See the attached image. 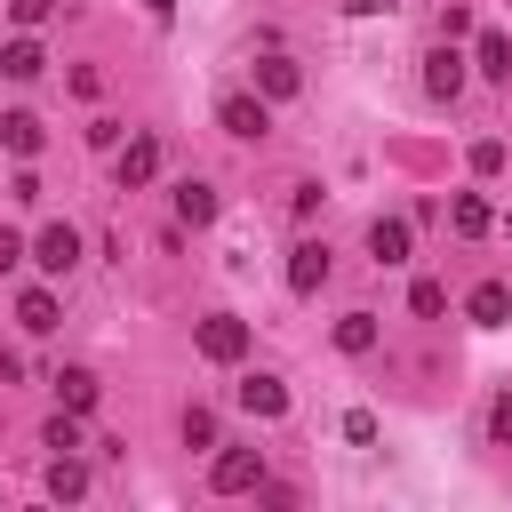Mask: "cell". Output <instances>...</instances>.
Masks as SVG:
<instances>
[{"mask_svg":"<svg viewBox=\"0 0 512 512\" xmlns=\"http://www.w3.org/2000/svg\"><path fill=\"white\" fill-rule=\"evenodd\" d=\"M192 344H200V360H216V368H232V360L248 352V320H240V312H208Z\"/></svg>","mask_w":512,"mask_h":512,"instance_id":"1","label":"cell"},{"mask_svg":"<svg viewBox=\"0 0 512 512\" xmlns=\"http://www.w3.org/2000/svg\"><path fill=\"white\" fill-rule=\"evenodd\" d=\"M256 480H264V456H256V448H224V456L208 464V488H216V496H240V488H256Z\"/></svg>","mask_w":512,"mask_h":512,"instance_id":"2","label":"cell"},{"mask_svg":"<svg viewBox=\"0 0 512 512\" xmlns=\"http://www.w3.org/2000/svg\"><path fill=\"white\" fill-rule=\"evenodd\" d=\"M32 264H40V272H56V280H64V272H72V264H80V232H72V224H48V232H40V240H32Z\"/></svg>","mask_w":512,"mask_h":512,"instance_id":"3","label":"cell"},{"mask_svg":"<svg viewBox=\"0 0 512 512\" xmlns=\"http://www.w3.org/2000/svg\"><path fill=\"white\" fill-rule=\"evenodd\" d=\"M456 88H464V56L440 40L432 56H424V96H440V104H456Z\"/></svg>","mask_w":512,"mask_h":512,"instance_id":"4","label":"cell"},{"mask_svg":"<svg viewBox=\"0 0 512 512\" xmlns=\"http://www.w3.org/2000/svg\"><path fill=\"white\" fill-rule=\"evenodd\" d=\"M216 120H224V136H248V144H256V136L272 128L264 96H224V104H216Z\"/></svg>","mask_w":512,"mask_h":512,"instance_id":"5","label":"cell"},{"mask_svg":"<svg viewBox=\"0 0 512 512\" xmlns=\"http://www.w3.org/2000/svg\"><path fill=\"white\" fill-rule=\"evenodd\" d=\"M232 400H240L248 416H264V424H272V416H288V384H280V376H240V392H232Z\"/></svg>","mask_w":512,"mask_h":512,"instance_id":"6","label":"cell"},{"mask_svg":"<svg viewBox=\"0 0 512 512\" xmlns=\"http://www.w3.org/2000/svg\"><path fill=\"white\" fill-rule=\"evenodd\" d=\"M320 280H328V240H304V248L288 256V288H296V296H320Z\"/></svg>","mask_w":512,"mask_h":512,"instance_id":"7","label":"cell"},{"mask_svg":"<svg viewBox=\"0 0 512 512\" xmlns=\"http://www.w3.org/2000/svg\"><path fill=\"white\" fill-rule=\"evenodd\" d=\"M464 312H472V328H504V320H512V288H504V280H480V288L464 296Z\"/></svg>","mask_w":512,"mask_h":512,"instance_id":"8","label":"cell"},{"mask_svg":"<svg viewBox=\"0 0 512 512\" xmlns=\"http://www.w3.org/2000/svg\"><path fill=\"white\" fill-rule=\"evenodd\" d=\"M368 256H376V264H408V224H400V216H376V224H368Z\"/></svg>","mask_w":512,"mask_h":512,"instance_id":"9","label":"cell"},{"mask_svg":"<svg viewBox=\"0 0 512 512\" xmlns=\"http://www.w3.org/2000/svg\"><path fill=\"white\" fill-rule=\"evenodd\" d=\"M152 176H160V144H152V136H136V144L120 152V184L136 192V184H152Z\"/></svg>","mask_w":512,"mask_h":512,"instance_id":"10","label":"cell"},{"mask_svg":"<svg viewBox=\"0 0 512 512\" xmlns=\"http://www.w3.org/2000/svg\"><path fill=\"white\" fill-rule=\"evenodd\" d=\"M96 392H104V384H96L88 368H56V400H64L72 416H88V408H96Z\"/></svg>","mask_w":512,"mask_h":512,"instance_id":"11","label":"cell"},{"mask_svg":"<svg viewBox=\"0 0 512 512\" xmlns=\"http://www.w3.org/2000/svg\"><path fill=\"white\" fill-rule=\"evenodd\" d=\"M472 64H480L488 80H512V40H504V32H480V40H472Z\"/></svg>","mask_w":512,"mask_h":512,"instance_id":"12","label":"cell"},{"mask_svg":"<svg viewBox=\"0 0 512 512\" xmlns=\"http://www.w3.org/2000/svg\"><path fill=\"white\" fill-rule=\"evenodd\" d=\"M0 144H8L16 160H32V152H40V120H32V112H0Z\"/></svg>","mask_w":512,"mask_h":512,"instance_id":"13","label":"cell"},{"mask_svg":"<svg viewBox=\"0 0 512 512\" xmlns=\"http://www.w3.org/2000/svg\"><path fill=\"white\" fill-rule=\"evenodd\" d=\"M176 216H184V224H216V184H200V176L176 184Z\"/></svg>","mask_w":512,"mask_h":512,"instance_id":"14","label":"cell"},{"mask_svg":"<svg viewBox=\"0 0 512 512\" xmlns=\"http://www.w3.org/2000/svg\"><path fill=\"white\" fill-rule=\"evenodd\" d=\"M40 64H48L40 40H8V48H0V72H8V80H40Z\"/></svg>","mask_w":512,"mask_h":512,"instance_id":"15","label":"cell"},{"mask_svg":"<svg viewBox=\"0 0 512 512\" xmlns=\"http://www.w3.org/2000/svg\"><path fill=\"white\" fill-rule=\"evenodd\" d=\"M448 224H456L464 240H480V232H488L496 216H488V200H480V192H456V208H448Z\"/></svg>","mask_w":512,"mask_h":512,"instance_id":"16","label":"cell"},{"mask_svg":"<svg viewBox=\"0 0 512 512\" xmlns=\"http://www.w3.org/2000/svg\"><path fill=\"white\" fill-rule=\"evenodd\" d=\"M16 320H24L32 336H48V328H56V296H48V288H24V296H16Z\"/></svg>","mask_w":512,"mask_h":512,"instance_id":"17","label":"cell"},{"mask_svg":"<svg viewBox=\"0 0 512 512\" xmlns=\"http://www.w3.org/2000/svg\"><path fill=\"white\" fill-rule=\"evenodd\" d=\"M48 496H56V504H72V496H88V464H72V456H56V464H48Z\"/></svg>","mask_w":512,"mask_h":512,"instance_id":"18","label":"cell"},{"mask_svg":"<svg viewBox=\"0 0 512 512\" xmlns=\"http://www.w3.org/2000/svg\"><path fill=\"white\" fill-rule=\"evenodd\" d=\"M256 88H264V96H296L304 80H296V64H288V56H264V64H256Z\"/></svg>","mask_w":512,"mask_h":512,"instance_id":"19","label":"cell"},{"mask_svg":"<svg viewBox=\"0 0 512 512\" xmlns=\"http://www.w3.org/2000/svg\"><path fill=\"white\" fill-rule=\"evenodd\" d=\"M376 344V312H344L336 320V352H368Z\"/></svg>","mask_w":512,"mask_h":512,"instance_id":"20","label":"cell"},{"mask_svg":"<svg viewBox=\"0 0 512 512\" xmlns=\"http://www.w3.org/2000/svg\"><path fill=\"white\" fill-rule=\"evenodd\" d=\"M40 448H56V456H72V448H80V416L64 408V416H56L48 432H40Z\"/></svg>","mask_w":512,"mask_h":512,"instance_id":"21","label":"cell"},{"mask_svg":"<svg viewBox=\"0 0 512 512\" xmlns=\"http://www.w3.org/2000/svg\"><path fill=\"white\" fill-rule=\"evenodd\" d=\"M488 440H496V448H512V392H496V400H488Z\"/></svg>","mask_w":512,"mask_h":512,"instance_id":"22","label":"cell"},{"mask_svg":"<svg viewBox=\"0 0 512 512\" xmlns=\"http://www.w3.org/2000/svg\"><path fill=\"white\" fill-rule=\"evenodd\" d=\"M496 168H504V136H480L472 144V176H496Z\"/></svg>","mask_w":512,"mask_h":512,"instance_id":"23","label":"cell"},{"mask_svg":"<svg viewBox=\"0 0 512 512\" xmlns=\"http://www.w3.org/2000/svg\"><path fill=\"white\" fill-rule=\"evenodd\" d=\"M408 304L432 320V312H448V288H440V280H416V288H408Z\"/></svg>","mask_w":512,"mask_h":512,"instance_id":"24","label":"cell"},{"mask_svg":"<svg viewBox=\"0 0 512 512\" xmlns=\"http://www.w3.org/2000/svg\"><path fill=\"white\" fill-rule=\"evenodd\" d=\"M184 440H192V448H216V416L192 408V416H184Z\"/></svg>","mask_w":512,"mask_h":512,"instance_id":"25","label":"cell"},{"mask_svg":"<svg viewBox=\"0 0 512 512\" xmlns=\"http://www.w3.org/2000/svg\"><path fill=\"white\" fill-rule=\"evenodd\" d=\"M344 440L368 448V440H376V416H368V408H344Z\"/></svg>","mask_w":512,"mask_h":512,"instance_id":"26","label":"cell"},{"mask_svg":"<svg viewBox=\"0 0 512 512\" xmlns=\"http://www.w3.org/2000/svg\"><path fill=\"white\" fill-rule=\"evenodd\" d=\"M8 16L32 32V24H48V16H56V0H8Z\"/></svg>","mask_w":512,"mask_h":512,"instance_id":"27","label":"cell"},{"mask_svg":"<svg viewBox=\"0 0 512 512\" xmlns=\"http://www.w3.org/2000/svg\"><path fill=\"white\" fill-rule=\"evenodd\" d=\"M16 264H24V240H16L8 224H0V272H16Z\"/></svg>","mask_w":512,"mask_h":512,"instance_id":"28","label":"cell"}]
</instances>
